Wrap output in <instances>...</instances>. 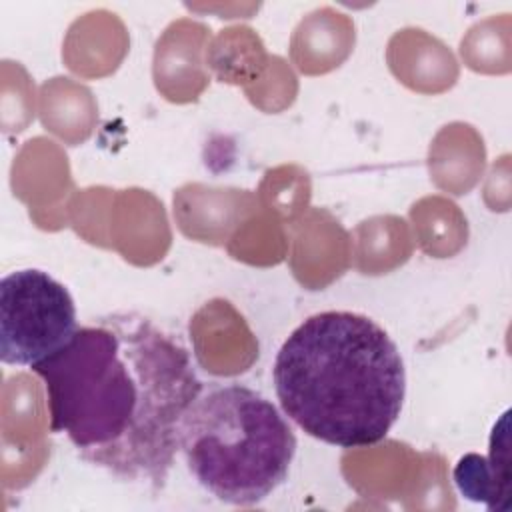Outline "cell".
<instances>
[{
  "label": "cell",
  "instance_id": "cell-1",
  "mask_svg": "<svg viewBox=\"0 0 512 512\" xmlns=\"http://www.w3.org/2000/svg\"><path fill=\"white\" fill-rule=\"evenodd\" d=\"M32 370L44 384L50 430L80 458L124 482L166 484L180 422L204 388L178 336L142 314L112 312L78 326Z\"/></svg>",
  "mask_w": 512,
  "mask_h": 512
},
{
  "label": "cell",
  "instance_id": "cell-2",
  "mask_svg": "<svg viewBox=\"0 0 512 512\" xmlns=\"http://www.w3.org/2000/svg\"><path fill=\"white\" fill-rule=\"evenodd\" d=\"M272 378L284 414L338 448L384 440L406 396L394 340L372 318L348 310L318 312L298 324L276 354Z\"/></svg>",
  "mask_w": 512,
  "mask_h": 512
},
{
  "label": "cell",
  "instance_id": "cell-3",
  "mask_svg": "<svg viewBox=\"0 0 512 512\" xmlns=\"http://www.w3.org/2000/svg\"><path fill=\"white\" fill-rule=\"evenodd\" d=\"M178 452L214 498L254 506L288 478L296 436L284 414L260 392L236 382H214L188 406Z\"/></svg>",
  "mask_w": 512,
  "mask_h": 512
},
{
  "label": "cell",
  "instance_id": "cell-4",
  "mask_svg": "<svg viewBox=\"0 0 512 512\" xmlns=\"http://www.w3.org/2000/svg\"><path fill=\"white\" fill-rule=\"evenodd\" d=\"M76 304L68 288L38 268L0 280V360L30 370L60 352L76 334Z\"/></svg>",
  "mask_w": 512,
  "mask_h": 512
},
{
  "label": "cell",
  "instance_id": "cell-5",
  "mask_svg": "<svg viewBox=\"0 0 512 512\" xmlns=\"http://www.w3.org/2000/svg\"><path fill=\"white\" fill-rule=\"evenodd\" d=\"M508 410L494 424L490 436V454H464L454 466V484L458 492L484 504L488 510L510 508V454H508Z\"/></svg>",
  "mask_w": 512,
  "mask_h": 512
}]
</instances>
